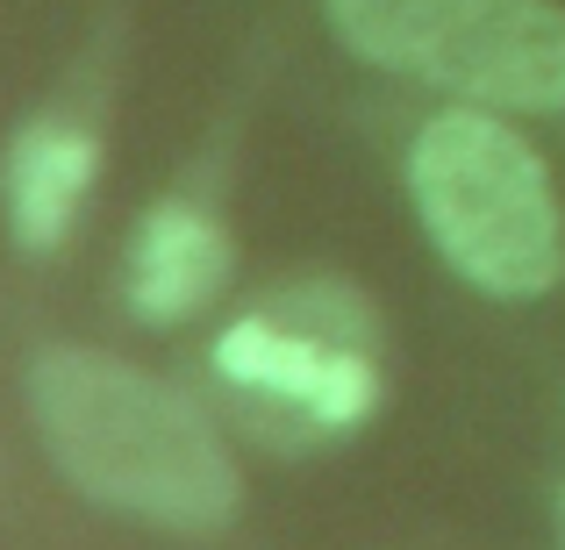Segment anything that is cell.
<instances>
[{"label":"cell","instance_id":"8992f818","mask_svg":"<svg viewBox=\"0 0 565 550\" xmlns=\"http://www.w3.org/2000/svg\"><path fill=\"white\" fill-rule=\"evenodd\" d=\"M94 172H100V143L79 122H29L8 143V158H0V215H8L14 244L29 258L65 244Z\"/></svg>","mask_w":565,"mask_h":550},{"label":"cell","instance_id":"3957f363","mask_svg":"<svg viewBox=\"0 0 565 550\" xmlns=\"http://www.w3.org/2000/svg\"><path fill=\"white\" fill-rule=\"evenodd\" d=\"M330 36L401 79L444 86L472 108H565V8L558 0H322Z\"/></svg>","mask_w":565,"mask_h":550},{"label":"cell","instance_id":"6da1fadb","mask_svg":"<svg viewBox=\"0 0 565 550\" xmlns=\"http://www.w3.org/2000/svg\"><path fill=\"white\" fill-rule=\"evenodd\" d=\"M29 422L65 486L115 515L207 537L244 508V479L222 429L172 379L108 351H43L29 365Z\"/></svg>","mask_w":565,"mask_h":550},{"label":"cell","instance_id":"7a4b0ae2","mask_svg":"<svg viewBox=\"0 0 565 550\" xmlns=\"http://www.w3.org/2000/svg\"><path fill=\"white\" fill-rule=\"evenodd\" d=\"M408 201L437 258L494 301H537L565 279V207L544 158L487 108H451L415 137Z\"/></svg>","mask_w":565,"mask_h":550},{"label":"cell","instance_id":"5b68a950","mask_svg":"<svg viewBox=\"0 0 565 550\" xmlns=\"http://www.w3.org/2000/svg\"><path fill=\"white\" fill-rule=\"evenodd\" d=\"M129 308L137 322H186L230 287V236L215 215H201L193 201H158L129 236Z\"/></svg>","mask_w":565,"mask_h":550},{"label":"cell","instance_id":"277c9868","mask_svg":"<svg viewBox=\"0 0 565 550\" xmlns=\"http://www.w3.org/2000/svg\"><path fill=\"white\" fill-rule=\"evenodd\" d=\"M351 322H359V301L316 308L308 293H287L215 336V371L258 408L287 414L316 436H344V429L373 422L380 408L373 344Z\"/></svg>","mask_w":565,"mask_h":550}]
</instances>
